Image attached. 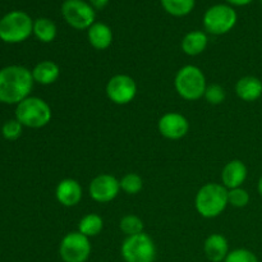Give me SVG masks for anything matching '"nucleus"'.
<instances>
[{"label":"nucleus","mask_w":262,"mask_h":262,"mask_svg":"<svg viewBox=\"0 0 262 262\" xmlns=\"http://www.w3.org/2000/svg\"><path fill=\"white\" fill-rule=\"evenodd\" d=\"M32 72L23 66H8L0 69V102L18 105L30 97L33 89Z\"/></svg>","instance_id":"obj_1"},{"label":"nucleus","mask_w":262,"mask_h":262,"mask_svg":"<svg viewBox=\"0 0 262 262\" xmlns=\"http://www.w3.org/2000/svg\"><path fill=\"white\" fill-rule=\"evenodd\" d=\"M33 33V20L22 10L7 13L0 19V40L7 43H19Z\"/></svg>","instance_id":"obj_5"},{"label":"nucleus","mask_w":262,"mask_h":262,"mask_svg":"<svg viewBox=\"0 0 262 262\" xmlns=\"http://www.w3.org/2000/svg\"><path fill=\"white\" fill-rule=\"evenodd\" d=\"M106 96L117 105H127L137 95V83L128 74H115L106 83Z\"/></svg>","instance_id":"obj_10"},{"label":"nucleus","mask_w":262,"mask_h":262,"mask_svg":"<svg viewBox=\"0 0 262 262\" xmlns=\"http://www.w3.org/2000/svg\"><path fill=\"white\" fill-rule=\"evenodd\" d=\"M83 191L76 179L66 178L58 183L55 188L56 201L64 207H74L81 202Z\"/></svg>","instance_id":"obj_13"},{"label":"nucleus","mask_w":262,"mask_h":262,"mask_svg":"<svg viewBox=\"0 0 262 262\" xmlns=\"http://www.w3.org/2000/svg\"><path fill=\"white\" fill-rule=\"evenodd\" d=\"M125 262H154L156 258V246L152 238L145 232L127 237L120 247Z\"/></svg>","instance_id":"obj_6"},{"label":"nucleus","mask_w":262,"mask_h":262,"mask_svg":"<svg viewBox=\"0 0 262 262\" xmlns=\"http://www.w3.org/2000/svg\"><path fill=\"white\" fill-rule=\"evenodd\" d=\"M204 252L211 262H224L229 253V243L223 234L214 233L205 239Z\"/></svg>","instance_id":"obj_15"},{"label":"nucleus","mask_w":262,"mask_h":262,"mask_svg":"<svg viewBox=\"0 0 262 262\" xmlns=\"http://www.w3.org/2000/svg\"><path fill=\"white\" fill-rule=\"evenodd\" d=\"M158 129L166 140L177 141L183 138L189 130L188 119L179 113H166L159 119Z\"/></svg>","instance_id":"obj_12"},{"label":"nucleus","mask_w":262,"mask_h":262,"mask_svg":"<svg viewBox=\"0 0 262 262\" xmlns=\"http://www.w3.org/2000/svg\"><path fill=\"white\" fill-rule=\"evenodd\" d=\"M33 35L43 43L53 42L58 35L56 25L49 18H37L33 20Z\"/></svg>","instance_id":"obj_20"},{"label":"nucleus","mask_w":262,"mask_h":262,"mask_svg":"<svg viewBox=\"0 0 262 262\" xmlns=\"http://www.w3.org/2000/svg\"><path fill=\"white\" fill-rule=\"evenodd\" d=\"M89 2L94 9H104L109 4L110 0H89Z\"/></svg>","instance_id":"obj_29"},{"label":"nucleus","mask_w":262,"mask_h":262,"mask_svg":"<svg viewBox=\"0 0 262 262\" xmlns=\"http://www.w3.org/2000/svg\"><path fill=\"white\" fill-rule=\"evenodd\" d=\"M53 112L45 100L30 96L15 107V119L27 128H42L50 123Z\"/></svg>","instance_id":"obj_4"},{"label":"nucleus","mask_w":262,"mask_h":262,"mask_svg":"<svg viewBox=\"0 0 262 262\" xmlns=\"http://www.w3.org/2000/svg\"><path fill=\"white\" fill-rule=\"evenodd\" d=\"M104 228V220L97 214H87L79 220L78 232L86 235L87 238L96 237L101 233Z\"/></svg>","instance_id":"obj_21"},{"label":"nucleus","mask_w":262,"mask_h":262,"mask_svg":"<svg viewBox=\"0 0 262 262\" xmlns=\"http://www.w3.org/2000/svg\"><path fill=\"white\" fill-rule=\"evenodd\" d=\"M257 191H258V193L261 194L262 196V177L260 179H258V183H257Z\"/></svg>","instance_id":"obj_31"},{"label":"nucleus","mask_w":262,"mask_h":262,"mask_svg":"<svg viewBox=\"0 0 262 262\" xmlns=\"http://www.w3.org/2000/svg\"><path fill=\"white\" fill-rule=\"evenodd\" d=\"M120 189L127 194H137L143 187V181L137 173H128L119 181Z\"/></svg>","instance_id":"obj_24"},{"label":"nucleus","mask_w":262,"mask_h":262,"mask_svg":"<svg viewBox=\"0 0 262 262\" xmlns=\"http://www.w3.org/2000/svg\"><path fill=\"white\" fill-rule=\"evenodd\" d=\"M247 166L242 160H234L227 163L222 171V183L227 189L239 188L247 179Z\"/></svg>","instance_id":"obj_14"},{"label":"nucleus","mask_w":262,"mask_h":262,"mask_svg":"<svg viewBox=\"0 0 262 262\" xmlns=\"http://www.w3.org/2000/svg\"><path fill=\"white\" fill-rule=\"evenodd\" d=\"M235 94L246 102H253L262 96V81L255 76H245L235 83Z\"/></svg>","instance_id":"obj_16"},{"label":"nucleus","mask_w":262,"mask_h":262,"mask_svg":"<svg viewBox=\"0 0 262 262\" xmlns=\"http://www.w3.org/2000/svg\"><path fill=\"white\" fill-rule=\"evenodd\" d=\"M250 204V193L245 188L228 189V205L237 209H242Z\"/></svg>","instance_id":"obj_25"},{"label":"nucleus","mask_w":262,"mask_h":262,"mask_svg":"<svg viewBox=\"0 0 262 262\" xmlns=\"http://www.w3.org/2000/svg\"><path fill=\"white\" fill-rule=\"evenodd\" d=\"M174 86L182 99L196 101L204 97L206 91V77L196 66H184L177 72Z\"/></svg>","instance_id":"obj_3"},{"label":"nucleus","mask_w":262,"mask_h":262,"mask_svg":"<svg viewBox=\"0 0 262 262\" xmlns=\"http://www.w3.org/2000/svg\"><path fill=\"white\" fill-rule=\"evenodd\" d=\"M61 14L64 20L74 30H89L96 18L91 4L83 0H66L61 4Z\"/></svg>","instance_id":"obj_9"},{"label":"nucleus","mask_w":262,"mask_h":262,"mask_svg":"<svg viewBox=\"0 0 262 262\" xmlns=\"http://www.w3.org/2000/svg\"><path fill=\"white\" fill-rule=\"evenodd\" d=\"M87 38L90 45L96 50H106L113 42V31L102 22H95L87 30Z\"/></svg>","instance_id":"obj_17"},{"label":"nucleus","mask_w":262,"mask_h":262,"mask_svg":"<svg viewBox=\"0 0 262 262\" xmlns=\"http://www.w3.org/2000/svg\"><path fill=\"white\" fill-rule=\"evenodd\" d=\"M224 262H258L257 256L247 248H237L229 251Z\"/></svg>","instance_id":"obj_28"},{"label":"nucleus","mask_w":262,"mask_h":262,"mask_svg":"<svg viewBox=\"0 0 262 262\" xmlns=\"http://www.w3.org/2000/svg\"><path fill=\"white\" fill-rule=\"evenodd\" d=\"M228 4L234 5V7H245V5L251 4L253 0H225Z\"/></svg>","instance_id":"obj_30"},{"label":"nucleus","mask_w":262,"mask_h":262,"mask_svg":"<svg viewBox=\"0 0 262 262\" xmlns=\"http://www.w3.org/2000/svg\"><path fill=\"white\" fill-rule=\"evenodd\" d=\"M260 2H261V3H262V0H260Z\"/></svg>","instance_id":"obj_32"},{"label":"nucleus","mask_w":262,"mask_h":262,"mask_svg":"<svg viewBox=\"0 0 262 262\" xmlns=\"http://www.w3.org/2000/svg\"><path fill=\"white\" fill-rule=\"evenodd\" d=\"M120 191V183L112 174H100L95 177L89 187V193L94 201L107 204L117 199Z\"/></svg>","instance_id":"obj_11"},{"label":"nucleus","mask_w":262,"mask_h":262,"mask_svg":"<svg viewBox=\"0 0 262 262\" xmlns=\"http://www.w3.org/2000/svg\"><path fill=\"white\" fill-rule=\"evenodd\" d=\"M143 227H145V225H143L142 219H140V217L132 214L123 216L119 223L120 230H122L127 237L143 233Z\"/></svg>","instance_id":"obj_23"},{"label":"nucleus","mask_w":262,"mask_h":262,"mask_svg":"<svg viewBox=\"0 0 262 262\" xmlns=\"http://www.w3.org/2000/svg\"><path fill=\"white\" fill-rule=\"evenodd\" d=\"M23 130V125L17 119H10L5 122L2 127V135L5 140L15 141L20 137Z\"/></svg>","instance_id":"obj_27"},{"label":"nucleus","mask_w":262,"mask_h":262,"mask_svg":"<svg viewBox=\"0 0 262 262\" xmlns=\"http://www.w3.org/2000/svg\"><path fill=\"white\" fill-rule=\"evenodd\" d=\"M91 251L90 238L78 230L64 235L59 246V255L64 262H86L91 256Z\"/></svg>","instance_id":"obj_8"},{"label":"nucleus","mask_w":262,"mask_h":262,"mask_svg":"<svg viewBox=\"0 0 262 262\" xmlns=\"http://www.w3.org/2000/svg\"><path fill=\"white\" fill-rule=\"evenodd\" d=\"M238 15L234 8L228 4L210 7L204 14V27L211 35H225L237 25Z\"/></svg>","instance_id":"obj_7"},{"label":"nucleus","mask_w":262,"mask_h":262,"mask_svg":"<svg viewBox=\"0 0 262 262\" xmlns=\"http://www.w3.org/2000/svg\"><path fill=\"white\" fill-rule=\"evenodd\" d=\"M228 206V189L223 184L207 183L199 189L194 197V207L205 219L222 215Z\"/></svg>","instance_id":"obj_2"},{"label":"nucleus","mask_w":262,"mask_h":262,"mask_svg":"<svg viewBox=\"0 0 262 262\" xmlns=\"http://www.w3.org/2000/svg\"><path fill=\"white\" fill-rule=\"evenodd\" d=\"M161 7L173 17H186L193 10L196 0H160Z\"/></svg>","instance_id":"obj_22"},{"label":"nucleus","mask_w":262,"mask_h":262,"mask_svg":"<svg viewBox=\"0 0 262 262\" xmlns=\"http://www.w3.org/2000/svg\"><path fill=\"white\" fill-rule=\"evenodd\" d=\"M225 96L227 95H225L224 87L217 83L209 84L206 87V91H205L204 95L206 101L211 105H220L225 100Z\"/></svg>","instance_id":"obj_26"},{"label":"nucleus","mask_w":262,"mask_h":262,"mask_svg":"<svg viewBox=\"0 0 262 262\" xmlns=\"http://www.w3.org/2000/svg\"><path fill=\"white\" fill-rule=\"evenodd\" d=\"M209 43V37L204 31H191L182 40V50L188 56H197L204 53Z\"/></svg>","instance_id":"obj_19"},{"label":"nucleus","mask_w":262,"mask_h":262,"mask_svg":"<svg viewBox=\"0 0 262 262\" xmlns=\"http://www.w3.org/2000/svg\"><path fill=\"white\" fill-rule=\"evenodd\" d=\"M31 72H32L33 81L36 83L42 84V86L53 84L54 82L58 81L59 76H60V68L53 60L40 61L38 64H36L35 68Z\"/></svg>","instance_id":"obj_18"}]
</instances>
